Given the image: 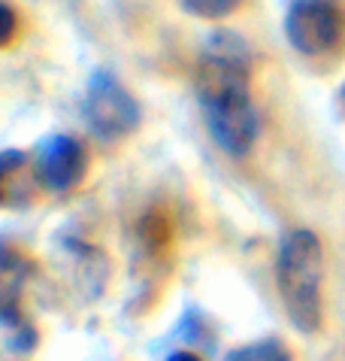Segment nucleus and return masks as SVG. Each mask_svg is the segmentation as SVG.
Returning <instances> with one entry per match:
<instances>
[{
  "mask_svg": "<svg viewBox=\"0 0 345 361\" xmlns=\"http://www.w3.org/2000/svg\"><path fill=\"white\" fill-rule=\"evenodd\" d=\"M182 9H188L191 16L197 18H209V22H215V18H225L230 16L233 9H237L242 0H179Z\"/></svg>",
  "mask_w": 345,
  "mask_h": 361,
  "instance_id": "0eeeda50",
  "label": "nucleus"
},
{
  "mask_svg": "<svg viewBox=\"0 0 345 361\" xmlns=\"http://www.w3.org/2000/svg\"><path fill=\"white\" fill-rule=\"evenodd\" d=\"M88 128L100 140H121L139 125V104L113 73L97 70L88 79V92L82 104Z\"/></svg>",
  "mask_w": 345,
  "mask_h": 361,
  "instance_id": "20e7f679",
  "label": "nucleus"
},
{
  "mask_svg": "<svg viewBox=\"0 0 345 361\" xmlns=\"http://www.w3.org/2000/svg\"><path fill=\"white\" fill-rule=\"evenodd\" d=\"M321 279L324 255L318 237L306 228L291 231L276 258V283L291 325L303 334H315L321 328Z\"/></svg>",
  "mask_w": 345,
  "mask_h": 361,
  "instance_id": "f03ea898",
  "label": "nucleus"
},
{
  "mask_svg": "<svg viewBox=\"0 0 345 361\" xmlns=\"http://www.w3.org/2000/svg\"><path fill=\"white\" fill-rule=\"evenodd\" d=\"M25 164V152H15V149H6V152H0V200H4V188L9 183V176L18 173Z\"/></svg>",
  "mask_w": 345,
  "mask_h": 361,
  "instance_id": "6e6552de",
  "label": "nucleus"
},
{
  "mask_svg": "<svg viewBox=\"0 0 345 361\" xmlns=\"http://www.w3.org/2000/svg\"><path fill=\"white\" fill-rule=\"evenodd\" d=\"M88 170V155L79 140L67 134H55L39 143V158H37V173L39 183L52 192H70L82 183Z\"/></svg>",
  "mask_w": 345,
  "mask_h": 361,
  "instance_id": "39448f33",
  "label": "nucleus"
},
{
  "mask_svg": "<svg viewBox=\"0 0 345 361\" xmlns=\"http://www.w3.org/2000/svg\"><path fill=\"white\" fill-rule=\"evenodd\" d=\"M249 67L246 43L230 31L212 37L197 64V100L203 118L218 149L233 158L249 155L261 131V118L249 92Z\"/></svg>",
  "mask_w": 345,
  "mask_h": 361,
  "instance_id": "f257e3e1",
  "label": "nucleus"
},
{
  "mask_svg": "<svg viewBox=\"0 0 345 361\" xmlns=\"http://www.w3.org/2000/svg\"><path fill=\"white\" fill-rule=\"evenodd\" d=\"M342 104H345V88H342Z\"/></svg>",
  "mask_w": 345,
  "mask_h": 361,
  "instance_id": "9b49d317",
  "label": "nucleus"
},
{
  "mask_svg": "<svg viewBox=\"0 0 345 361\" xmlns=\"http://www.w3.org/2000/svg\"><path fill=\"white\" fill-rule=\"evenodd\" d=\"M15 31H18V18H15V9L9 6V4H4V0H0V49L13 43Z\"/></svg>",
  "mask_w": 345,
  "mask_h": 361,
  "instance_id": "1a4fd4ad",
  "label": "nucleus"
},
{
  "mask_svg": "<svg viewBox=\"0 0 345 361\" xmlns=\"http://www.w3.org/2000/svg\"><path fill=\"white\" fill-rule=\"evenodd\" d=\"M167 361H200L194 353H172Z\"/></svg>",
  "mask_w": 345,
  "mask_h": 361,
  "instance_id": "9d476101",
  "label": "nucleus"
},
{
  "mask_svg": "<svg viewBox=\"0 0 345 361\" xmlns=\"http://www.w3.org/2000/svg\"><path fill=\"white\" fill-rule=\"evenodd\" d=\"M227 361H291V355L276 340H263V343H251V346H242L237 353H230Z\"/></svg>",
  "mask_w": 345,
  "mask_h": 361,
  "instance_id": "423d86ee",
  "label": "nucleus"
},
{
  "mask_svg": "<svg viewBox=\"0 0 345 361\" xmlns=\"http://www.w3.org/2000/svg\"><path fill=\"white\" fill-rule=\"evenodd\" d=\"M345 34L342 0H288L285 37L300 55L318 58L333 52Z\"/></svg>",
  "mask_w": 345,
  "mask_h": 361,
  "instance_id": "7ed1b4c3",
  "label": "nucleus"
}]
</instances>
